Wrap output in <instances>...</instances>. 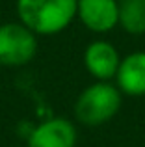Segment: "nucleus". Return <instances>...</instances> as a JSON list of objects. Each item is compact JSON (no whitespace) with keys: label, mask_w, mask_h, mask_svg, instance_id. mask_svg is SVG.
Returning a JSON list of instances; mask_svg holds the SVG:
<instances>
[{"label":"nucleus","mask_w":145,"mask_h":147,"mask_svg":"<svg viewBox=\"0 0 145 147\" xmlns=\"http://www.w3.org/2000/svg\"><path fill=\"white\" fill-rule=\"evenodd\" d=\"M17 17L37 36H58L76 21V0H17Z\"/></svg>","instance_id":"nucleus-1"},{"label":"nucleus","mask_w":145,"mask_h":147,"mask_svg":"<svg viewBox=\"0 0 145 147\" xmlns=\"http://www.w3.org/2000/svg\"><path fill=\"white\" fill-rule=\"evenodd\" d=\"M123 93L113 82L95 80L80 91L75 100V119L84 127H101L121 110Z\"/></svg>","instance_id":"nucleus-2"},{"label":"nucleus","mask_w":145,"mask_h":147,"mask_svg":"<svg viewBox=\"0 0 145 147\" xmlns=\"http://www.w3.org/2000/svg\"><path fill=\"white\" fill-rule=\"evenodd\" d=\"M21 21L0 24V63L2 67H22L36 58L39 41Z\"/></svg>","instance_id":"nucleus-3"},{"label":"nucleus","mask_w":145,"mask_h":147,"mask_svg":"<svg viewBox=\"0 0 145 147\" xmlns=\"http://www.w3.org/2000/svg\"><path fill=\"white\" fill-rule=\"evenodd\" d=\"M78 130L67 117H48L28 132L26 147H76Z\"/></svg>","instance_id":"nucleus-4"},{"label":"nucleus","mask_w":145,"mask_h":147,"mask_svg":"<svg viewBox=\"0 0 145 147\" xmlns=\"http://www.w3.org/2000/svg\"><path fill=\"white\" fill-rule=\"evenodd\" d=\"M76 19L93 34H108L119 26L117 0H76Z\"/></svg>","instance_id":"nucleus-5"},{"label":"nucleus","mask_w":145,"mask_h":147,"mask_svg":"<svg viewBox=\"0 0 145 147\" xmlns=\"http://www.w3.org/2000/svg\"><path fill=\"white\" fill-rule=\"evenodd\" d=\"M121 58L123 56L113 43L104 39H95L84 49V67L95 80L113 82Z\"/></svg>","instance_id":"nucleus-6"},{"label":"nucleus","mask_w":145,"mask_h":147,"mask_svg":"<svg viewBox=\"0 0 145 147\" xmlns=\"http://www.w3.org/2000/svg\"><path fill=\"white\" fill-rule=\"evenodd\" d=\"M113 84L128 97L145 95V50H132L121 58Z\"/></svg>","instance_id":"nucleus-7"},{"label":"nucleus","mask_w":145,"mask_h":147,"mask_svg":"<svg viewBox=\"0 0 145 147\" xmlns=\"http://www.w3.org/2000/svg\"><path fill=\"white\" fill-rule=\"evenodd\" d=\"M119 28L130 36L145 34V0H117Z\"/></svg>","instance_id":"nucleus-8"},{"label":"nucleus","mask_w":145,"mask_h":147,"mask_svg":"<svg viewBox=\"0 0 145 147\" xmlns=\"http://www.w3.org/2000/svg\"><path fill=\"white\" fill-rule=\"evenodd\" d=\"M0 69H2V63H0Z\"/></svg>","instance_id":"nucleus-9"}]
</instances>
